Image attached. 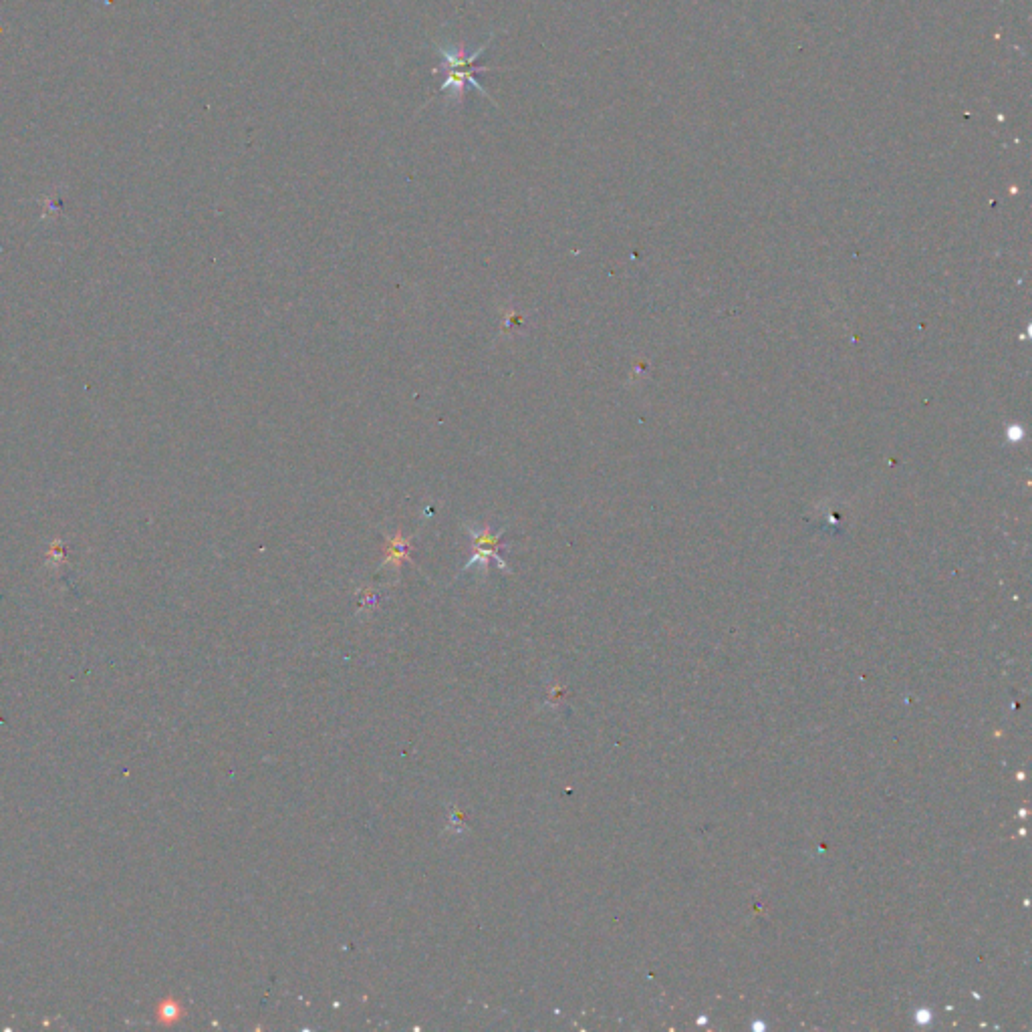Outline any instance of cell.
Wrapping results in <instances>:
<instances>
[{
    "label": "cell",
    "mask_w": 1032,
    "mask_h": 1032,
    "mask_svg": "<svg viewBox=\"0 0 1032 1032\" xmlns=\"http://www.w3.org/2000/svg\"><path fill=\"white\" fill-rule=\"evenodd\" d=\"M492 39H494V35H492V37H488V39H486V41L476 49V53H472V55H466V53L462 51V47H452V45H446V43H444V45H436V53H438V57H440V67L436 69V73H440V71H442L444 79H442L440 89H438V91H436V93L426 101V105H428L430 101H434V99H436L438 95H442V93H448V95H450V99H452L454 103H462L464 87H466V85H470V87H472V89H476L482 97H486L488 101H492V97L488 95V91L480 85V81H478V77H476V75H478V71H492V67H482V65H478L480 55H484V51H486V47L492 43ZM492 103H494V101H492Z\"/></svg>",
    "instance_id": "6da1fadb"
},
{
    "label": "cell",
    "mask_w": 1032,
    "mask_h": 1032,
    "mask_svg": "<svg viewBox=\"0 0 1032 1032\" xmlns=\"http://www.w3.org/2000/svg\"><path fill=\"white\" fill-rule=\"evenodd\" d=\"M466 529H468V535H470V539H472V549H474V551H472V559L468 561V565L464 567V571H468V569H472V567L480 565V567H482V571H484V575H486V573H488V565H490V561H492V559L498 563V567H500L502 571H508L506 563H504V561H502V557L498 555V549H500V543H502L500 539H502V533H504V531H498V533H494V535H492L490 527H484L482 531H478V529H474L472 525H466Z\"/></svg>",
    "instance_id": "7a4b0ae2"
},
{
    "label": "cell",
    "mask_w": 1032,
    "mask_h": 1032,
    "mask_svg": "<svg viewBox=\"0 0 1032 1032\" xmlns=\"http://www.w3.org/2000/svg\"><path fill=\"white\" fill-rule=\"evenodd\" d=\"M385 541V559L381 561V567L400 569L404 561L412 559V543L410 539H404L402 533H396V537H385Z\"/></svg>",
    "instance_id": "3957f363"
},
{
    "label": "cell",
    "mask_w": 1032,
    "mask_h": 1032,
    "mask_svg": "<svg viewBox=\"0 0 1032 1032\" xmlns=\"http://www.w3.org/2000/svg\"><path fill=\"white\" fill-rule=\"evenodd\" d=\"M182 1018V1008L176 1000H164L158 1008V1020L164 1024H174Z\"/></svg>",
    "instance_id": "277c9868"
}]
</instances>
